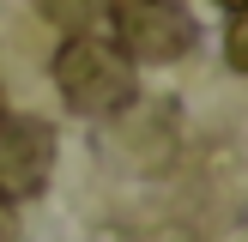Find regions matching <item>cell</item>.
I'll return each mask as SVG.
<instances>
[{
	"instance_id": "cell-1",
	"label": "cell",
	"mask_w": 248,
	"mask_h": 242,
	"mask_svg": "<svg viewBox=\"0 0 248 242\" xmlns=\"http://www.w3.org/2000/svg\"><path fill=\"white\" fill-rule=\"evenodd\" d=\"M55 91H61V103H67L73 115L109 121V115H121V109L133 103L140 67H133L109 36L79 30V36H67V43L55 48Z\"/></svg>"
},
{
	"instance_id": "cell-2",
	"label": "cell",
	"mask_w": 248,
	"mask_h": 242,
	"mask_svg": "<svg viewBox=\"0 0 248 242\" xmlns=\"http://www.w3.org/2000/svg\"><path fill=\"white\" fill-rule=\"evenodd\" d=\"M109 43L133 60V67H170L194 48L200 24L182 0H109Z\"/></svg>"
},
{
	"instance_id": "cell-3",
	"label": "cell",
	"mask_w": 248,
	"mask_h": 242,
	"mask_svg": "<svg viewBox=\"0 0 248 242\" xmlns=\"http://www.w3.org/2000/svg\"><path fill=\"white\" fill-rule=\"evenodd\" d=\"M55 127H48L43 115H12V109H0V200H36V194L48 188V176H55Z\"/></svg>"
},
{
	"instance_id": "cell-4",
	"label": "cell",
	"mask_w": 248,
	"mask_h": 242,
	"mask_svg": "<svg viewBox=\"0 0 248 242\" xmlns=\"http://www.w3.org/2000/svg\"><path fill=\"white\" fill-rule=\"evenodd\" d=\"M36 12H43L61 36H79V30H97V24H103L109 0H36Z\"/></svg>"
},
{
	"instance_id": "cell-5",
	"label": "cell",
	"mask_w": 248,
	"mask_h": 242,
	"mask_svg": "<svg viewBox=\"0 0 248 242\" xmlns=\"http://www.w3.org/2000/svg\"><path fill=\"white\" fill-rule=\"evenodd\" d=\"M242 36H248V6L224 18V60H230V73H242V67H248V48H242Z\"/></svg>"
},
{
	"instance_id": "cell-6",
	"label": "cell",
	"mask_w": 248,
	"mask_h": 242,
	"mask_svg": "<svg viewBox=\"0 0 248 242\" xmlns=\"http://www.w3.org/2000/svg\"><path fill=\"white\" fill-rule=\"evenodd\" d=\"M12 230H18V218H12V200H0V242H12Z\"/></svg>"
},
{
	"instance_id": "cell-7",
	"label": "cell",
	"mask_w": 248,
	"mask_h": 242,
	"mask_svg": "<svg viewBox=\"0 0 248 242\" xmlns=\"http://www.w3.org/2000/svg\"><path fill=\"white\" fill-rule=\"evenodd\" d=\"M218 6H224V12H242V6H248V0H218Z\"/></svg>"
},
{
	"instance_id": "cell-8",
	"label": "cell",
	"mask_w": 248,
	"mask_h": 242,
	"mask_svg": "<svg viewBox=\"0 0 248 242\" xmlns=\"http://www.w3.org/2000/svg\"><path fill=\"white\" fill-rule=\"evenodd\" d=\"M0 109H6V97H0Z\"/></svg>"
}]
</instances>
